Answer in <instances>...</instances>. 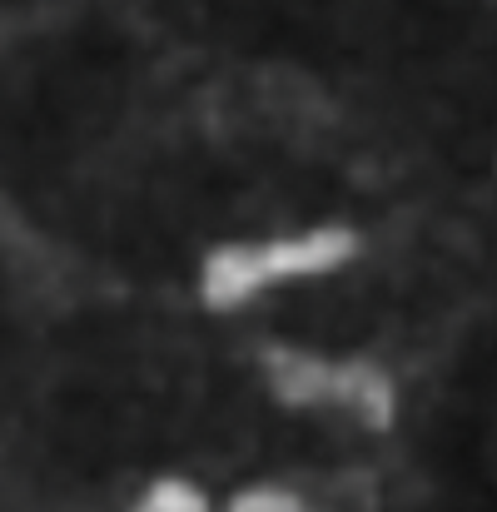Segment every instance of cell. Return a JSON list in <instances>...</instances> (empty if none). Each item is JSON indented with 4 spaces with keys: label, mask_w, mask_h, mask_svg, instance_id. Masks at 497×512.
Here are the masks:
<instances>
[{
    "label": "cell",
    "mask_w": 497,
    "mask_h": 512,
    "mask_svg": "<svg viewBox=\"0 0 497 512\" xmlns=\"http://www.w3.org/2000/svg\"><path fill=\"white\" fill-rule=\"evenodd\" d=\"M353 249L358 239L348 229H309V234H289L269 244H224L204 259V304L214 314H229L274 284L329 274L353 259Z\"/></svg>",
    "instance_id": "cell-1"
},
{
    "label": "cell",
    "mask_w": 497,
    "mask_h": 512,
    "mask_svg": "<svg viewBox=\"0 0 497 512\" xmlns=\"http://www.w3.org/2000/svg\"><path fill=\"white\" fill-rule=\"evenodd\" d=\"M264 378L284 408H348L368 428H393V383L368 358H319L264 348Z\"/></svg>",
    "instance_id": "cell-2"
},
{
    "label": "cell",
    "mask_w": 497,
    "mask_h": 512,
    "mask_svg": "<svg viewBox=\"0 0 497 512\" xmlns=\"http://www.w3.org/2000/svg\"><path fill=\"white\" fill-rule=\"evenodd\" d=\"M135 512H209V498H204L194 483H184V478H160V483L140 498Z\"/></svg>",
    "instance_id": "cell-3"
},
{
    "label": "cell",
    "mask_w": 497,
    "mask_h": 512,
    "mask_svg": "<svg viewBox=\"0 0 497 512\" xmlns=\"http://www.w3.org/2000/svg\"><path fill=\"white\" fill-rule=\"evenodd\" d=\"M229 512H309L289 488H249V493H239Z\"/></svg>",
    "instance_id": "cell-4"
}]
</instances>
